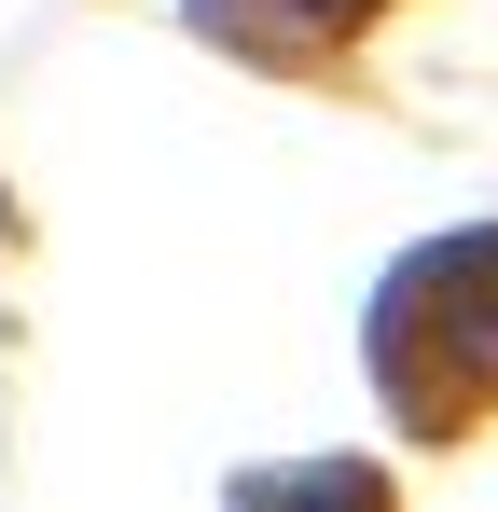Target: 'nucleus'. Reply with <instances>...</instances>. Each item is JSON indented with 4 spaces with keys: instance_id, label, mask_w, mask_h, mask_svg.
Listing matches in <instances>:
<instances>
[]
</instances>
